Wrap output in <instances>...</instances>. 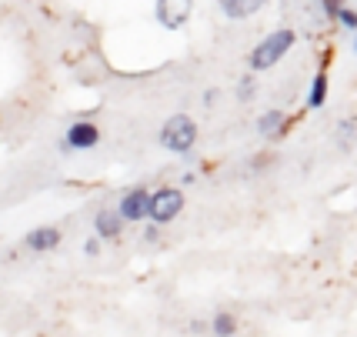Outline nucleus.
Listing matches in <instances>:
<instances>
[{"label":"nucleus","instance_id":"obj_1","mask_svg":"<svg viewBox=\"0 0 357 337\" xmlns=\"http://www.w3.org/2000/svg\"><path fill=\"white\" fill-rule=\"evenodd\" d=\"M294 31H287V27H280V31H274V33H267L261 44L254 47L248 54V67H250V74H257V70H271L274 63L294 47Z\"/></svg>","mask_w":357,"mask_h":337},{"label":"nucleus","instance_id":"obj_11","mask_svg":"<svg viewBox=\"0 0 357 337\" xmlns=\"http://www.w3.org/2000/svg\"><path fill=\"white\" fill-rule=\"evenodd\" d=\"M211 334L214 337H234L237 334V317H234L231 310H218L214 321H211Z\"/></svg>","mask_w":357,"mask_h":337},{"label":"nucleus","instance_id":"obj_17","mask_svg":"<svg viewBox=\"0 0 357 337\" xmlns=\"http://www.w3.org/2000/svg\"><path fill=\"white\" fill-rule=\"evenodd\" d=\"M321 3H324L327 17H337V10H341V0H321Z\"/></svg>","mask_w":357,"mask_h":337},{"label":"nucleus","instance_id":"obj_2","mask_svg":"<svg viewBox=\"0 0 357 337\" xmlns=\"http://www.w3.org/2000/svg\"><path fill=\"white\" fill-rule=\"evenodd\" d=\"M160 147L171 153H190L194 151V144H197V123L194 117H187V114H171L164 127H160Z\"/></svg>","mask_w":357,"mask_h":337},{"label":"nucleus","instance_id":"obj_8","mask_svg":"<svg viewBox=\"0 0 357 337\" xmlns=\"http://www.w3.org/2000/svg\"><path fill=\"white\" fill-rule=\"evenodd\" d=\"M124 234V220L117 211H97L93 217V237L97 241H117Z\"/></svg>","mask_w":357,"mask_h":337},{"label":"nucleus","instance_id":"obj_20","mask_svg":"<svg viewBox=\"0 0 357 337\" xmlns=\"http://www.w3.org/2000/svg\"><path fill=\"white\" fill-rule=\"evenodd\" d=\"M194 181H197V174H194V170H187L184 177H181V184H194Z\"/></svg>","mask_w":357,"mask_h":337},{"label":"nucleus","instance_id":"obj_19","mask_svg":"<svg viewBox=\"0 0 357 337\" xmlns=\"http://www.w3.org/2000/svg\"><path fill=\"white\" fill-rule=\"evenodd\" d=\"M214 100H218V91H207V93H204V104H207V107H214Z\"/></svg>","mask_w":357,"mask_h":337},{"label":"nucleus","instance_id":"obj_5","mask_svg":"<svg viewBox=\"0 0 357 337\" xmlns=\"http://www.w3.org/2000/svg\"><path fill=\"white\" fill-rule=\"evenodd\" d=\"M147 211H151V190L147 187H134L127 190L121 204H117V214L124 224H137V220H147Z\"/></svg>","mask_w":357,"mask_h":337},{"label":"nucleus","instance_id":"obj_7","mask_svg":"<svg viewBox=\"0 0 357 337\" xmlns=\"http://www.w3.org/2000/svg\"><path fill=\"white\" fill-rule=\"evenodd\" d=\"M24 244L27 250L33 254H50V250H57L63 244V230L54 227V224H40V227H33L27 237H24Z\"/></svg>","mask_w":357,"mask_h":337},{"label":"nucleus","instance_id":"obj_10","mask_svg":"<svg viewBox=\"0 0 357 337\" xmlns=\"http://www.w3.org/2000/svg\"><path fill=\"white\" fill-rule=\"evenodd\" d=\"M267 0H220V10L231 17V20H244V17H254Z\"/></svg>","mask_w":357,"mask_h":337},{"label":"nucleus","instance_id":"obj_9","mask_svg":"<svg viewBox=\"0 0 357 337\" xmlns=\"http://www.w3.org/2000/svg\"><path fill=\"white\" fill-rule=\"evenodd\" d=\"M284 127H287V114L284 110H264L261 117H257V134L267 140H280L284 137Z\"/></svg>","mask_w":357,"mask_h":337},{"label":"nucleus","instance_id":"obj_14","mask_svg":"<svg viewBox=\"0 0 357 337\" xmlns=\"http://www.w3.org/2000/svg\"><path fill=\"white\" fill-rule=\"evenodd\" d=\"M254 93H257V80H254V74L241 77V80H237V100H241V104H250Z\"/></svg>","mask_w":357,"mask_h":337},{"label":"nucleus","instance_id":"obj_16","mask_svg":"<svg viewBox=\"0 0 357 337\" xmlns=\"http://www.w3.org/2000/svg\"><path fill=\"white\" fill-rule=\"evenodd\" d=\"M84 254H87V257H97V254H100V241H97V237H87V241H84Z\"/></svg>","mask_w":357,"mask_h":337},{"label":"nucleus","instance_id":"obj_15","mask_svg":"<svg viewBox=\"0 0 357 337\" xmlns=\"http://www.w3.org/2000/svg\"><path fill=\"white\" fill-rule=\"evenodd\" d=\"M334 20H341L344 27H347V31H357V10H351V7H341Z\"/></svg>","mask_w":357,"mask_h":337},{"label":"nucleus","instance_id":"obj_13","mask_svg":"<svg viewBox=\"0 0 357 337\" xmlns=\"http://www.w3.org/2000/svg\"><path fill=\"white\" fill-rule=\"evenodd\" d=\"M354 137H357V121L337 123V144H341V151H351V147H354Z\"/></svg>","mask_w":357,"mask_h":337},{"label":"nucleus","instance_id":"obj_4","mask_svg":"<svg viewBox=\"0 0 357 337\" xmlns=\"http://www.w3.org/2000/svg\"><path fill=\"white\" fill-rule=\"evenodd\" d=\"M97 144H100V130L93 121H74L61 140L63 151H93Z\"/></svg>","mask_w":357,"mask_h":337},{"label":"nucleus","instance_id":"obj_6","mask_svg":"<svg viewBox=\"0 0 357 337\" xmlns=\"http://www.w3.org/2000/svg\"><path fill=\"white\" fill-rule=\"evenodd\" d=\"M194 10V0H157V20L167 31H181Z\"/></svg>","mask_w":357,"mask_h":337},{"label":"nucleus","instance_id":"obj_3","mask_svg":"<svg viewBox=\"0 0 357 337\" xmlns=\"http://www.w3.org/2000/svg\"><path fill=\"white\" fill-rule=\"evenodd\" d=\"M181 211H184V190H181V187H157V190H151L147 220H151L154 227H167Z\"/></svg>","mask_w":357,"mask_h":337},{"label":"nucleus","instance_id":"obj_18","mask_svg":"<svg viewBox=\"0 0 357 337\" xmlns=\"http://www.w3.org/2000/svg\"><path fill=\"white\" fill-rule=\"evenodd\" d=\"M157 237H160V227H154V224H151V227L144 230V241H147V244H154Z\"/></svg>","mask_w":357,"mask_h":337},{"label":"nucleus","instance_id":"obj_12","mask_svg":"<svg viewBox=\"0 0 357 337\" xmlns=\"http://www.w3.org/2000/svg\"><path fill=\"white\" fill-rule=\"evenodd\" d=\"M327 104V74L321 70V74L311 80V93H307V107L311 110H321Z\"/></svg>","mask_w":357,"mask_h":337},{"label":"nucleus","instance_id":"obj_21","mask_svg":"<svg viewBox=\"0 0 357 337\" xmlns=\"http://www.w3.org/2000/svg\"><path fill=\"white\" fill-rule=\"evenodd\" d=\"M354 50H357V40H354Z\"/></svg>","mask_w":357,"mask_h":337}]
</instances>
